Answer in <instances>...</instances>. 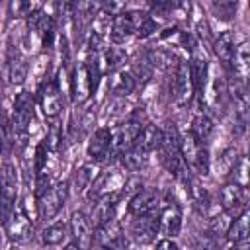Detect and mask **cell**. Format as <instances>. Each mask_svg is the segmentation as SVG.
I'll use <instances>...</instances> for the list:
<instances>
[{
	"label": "cell",
	"instance_id": "6da1fadb",
	"mask_svg": "<svg viewBox=\"0 0 250 250\" xmlns=\"http://www.w3.org/2000/svg\"><path fill=\"white\" fill-rule=\"evenodd\" d=\"M70 191V182H55L45 193L37 197V213L41 219H53L59 215V211L64 207Z\"/></svg>",
	"mask_w": 250,
	"mask_h": 250
},
{
	"label": "cell",
	"instance_id": "7a4b0ae2",
	"mask_svg": "<svg viewBox=\"0 0 250 250\" xmlns=\"http://www.w3.org/2000/svg\"><path fill=\"white\" fill-rule=\"evenodd\" d=\"M33 113H35V98L31 92L21 90L20 94H16L14 98V111H12V129L16 135H27V129L33 121Z\"/></svg>",
	"mask_w": 250,
	"mask_h": 250
},
{
	"label": "cell",
	"instance_id": "3957f363",
	"mask_svg": "<svg viewBox=\"0 0 250 250\" xmlns=\"http://www.w3.org/2000/svg\"><path fill=\"white\" fill-rule=\"evenodd\" d=\"M18 197V174L12 164H4L0 170V219L4 221L16 207Z\"/></svg>",
	"mask_w": 250,
	"mask_h": 250
},
{
	"label": "cell",
	"instance_id": "277c9868",
	"mask_svg": "<svg viewBox=\"0 0 250 250\" xmlns=\"http://www.w3.org/2000/svg\"><path fill=\"white\" fill-rule=\"evenodd\" d=\"M145 18V12L139 10H129V12H119L113 14L111 25H109V37L113 43H123L127 41L139 27L141 20Z\"/></svg>",
	"mask_w": 250,
	"mask_h": 250
},
{
	"label": "cell",
	"instance_id": "5b68a950",
	"mask_svg": "<svg viewBox=\"0 0 250 250\" xmlns=\"http://www.w3.org/2000/svg\"><path fill=\"white\" fill-rule=\"evenodd\" d=\"M4 230H6L8 238L14 242H23L31 236L33 223L23 205H16L12 209V213L4 219Z\"/></svg>",
	"mask_w": 250,
	"mask_h": 250
},
{
	"label": "cell",
	"instance_id": "8992f818",
	"mask_svg": "<svg viewBox=\"0 0 250 250\" xmlns=\"http://www.w3.org/2000/svg\"><path fill=\"white\" fill-rule=\"evenodd\" d=\"M219 199V205L225 213H229L230 217H236L240 215L242 211H246V199H248V191L246 188H240L232 182L225 184L217 195Z\"/></svg>",
	"mask_w": 250,
	"mask_h": 250
},
{
	"label": "cell",
	"instance_id": "52a82bcc",
	"mask_svg": "<svg viewBox=\"0 0 250 250\" xmlns=\"http://www.w3.org/2000/svg\"><path fill=\"white\" fill-rule=\"evenodd\" d=\"M94 84H92V72L90 66L86 62H78L74 64L72 72H70V94L74 104H84L88 102V98L94 92Z\"/></svg>",
	"mask_w": 250,
	"mask_h": 250
},
{
	"label": "cell",
	"instance_id": "ba28073f",
	"mask_svg": "<svg viewBox=\"0 0 250 250\" xmlns=\"http://www.w3.org/2000/svg\"><path fill=\"white\" fill-rule=\"evenodd\" d=\"M193 92L195 88L189 74V64L186 61H180L172 72V98L176 104H188Z\"/></svg>",
	"mask_w": 250,
	"mask_h": 250
},
{
	"label": "cell",
	"instance_id": "9c48e42d",
	"mask_svg": "<svg viewBox=\"0 0 250 250\" xmlns=\"http://www.w3.org/2000/svg\"><path fill=\"white\" fill-rule=\"evenodd\" d=\"M141 127H143V123L133 117V119L121 123L115 131H111V154L121 156L125 150H129L133 146Z\"/></svg>",
	"mask_w": 250,
	"mask_h": 250
},
{
	"label": "cell",
	"instance_id": "30bf717a",
	"mask_svg": "<svg viewBox=\"0 0 250 250\" xmlns=\"http://www.w3.org/2000/svg\"><path fill=\"white\" fill-rule=\"evenodd\" d=\"M129 232H131V238L137 244H150V242H154V238L158 234V211L135 217L133 223H131Z\"/></svg>",
	"mask_w": 250,
	"mask_h": 250
},
{
	"label": "cell",
	"instance_id": "8fae6325",
	"mask_svg": "<svg viewBox=\"0 0 250 250\" xmlns=\"http://www.w3.org/2000/svg\"><path fill=\"white\" fill-rule=\"evenodd\" d=\"M182 230V211L180 205L174 201H168L158 209V232L164 234V238H176Z\"/></svg>",
	"mask_w": 250,
	"mask_h": 250
},
{
	"label": "cell",
	"instance_id": "7c38bea8",
	"mask_svg": "<svg viewBox=\"0 0 250 250\" xmlns=\"http://www.w3.org/2000/svg\"><path fill=\"white\" fill-rule=\"evenodd\" d=\"M125 184V176L121 170H107V172H102L98 176V180L90 186V197L94 199H100V197H105V195H113V193H119V189L123 188Z\"/></svg>",
	"mask_w": 250,
	"mask_h": 250
},
{
	"label": "cell",
	"instance_id": "4fadbf2b",
	"mask_svg": "<svg viewBox=\"0 0 250 250\" xmlns=\"http://www.w3.org/2000/svg\"><path fill=\"white\" fill-rule=\"evenodd\" d=\"M39 107L45 117H57L62 109V100H61V88L57 80H45L39 88Z\"/></svg>",
	"mask_w": 250,
	"mask_h": 250
},
{
	"label": "cell",
	"instance_id": "5bb4252c",
	"mask_svg": "<svg viewBox=\"0 0 250 250\" xmlns=\"http://www.w3.org/2000/svg\"><path fill=\"white\" fill-rule=\"evenodd\" d=\"M88 158L94 164H100L104 160H107V156L111 154V129L107 127H100L92 133L90 141H88Z\"/></svg>",
	"mask_w": 250,
	"mask_h": 250
},
{
	"label": "cell",
	"instance_id": "9a60e30c",
	"mask_svg": "<svg viewBox=\"0 0 250 250\" xmlns=\"http://www.w3.org/2000/svg\"><path fill=\"white\" fill-rule=\"evenodd\" d=\"M70 234H72V242H76L82 250H88L94 244V229L90 225V219L82 213V211H74L70 215V223H68Z\"/></svg>",
	"mask_w": 250,
	"mask_h": 250
},
{
	"label": "cell",
	"instance_id": "2e32d148",
	"mask_svg": "<svg viewBox=\"0 0 250 250\" xmlns=\"http://www.w3.org/2000/svg\"><path fill=\"white\" fill-rule=\"evenodd\" d=\"M158 211V195L154 189H141L139 193H135L129 201H127V213L135 219L141 215H148V213H156Z\"/></svg>",
	"mask_w": 250,
	"mask_h": 250
},
{
	"label": "cell",
	"instance_id": "e0dca14e",
	"mask_svg": "<svg viewBox=\"0 0 250 250\" xmlns=\"http://www.w3.org/2000/svg\"><path fill=\"white\" fill-rule=\"evenodd\" d=\"M29 66H27V59L21 55L20 49H10L8 51V59H6V78L10 84L14 86H21L27 78Z\"/></svg>",
	"mask_w": 250,
	"mask_h": 250
},
{
	"label": "cell",
	"instance_id": "ac0fdd59",
	"mask_svg": "<svg viewBox=\"0 0 250 250\" xmlns=\"http://www.w3.org/2000/svg\"><path fill=\"white\" fill-rule=\"evenodd\" d=\"M160 139H162L160 127H156V125H152V123H146V125L141 127V131H139V135H137L133 146H135L137 150L145 152V154H150V152L158 150Z\"/></svg>",
	"mask_w": 250,
	"mask_h": 250
},
{
	"label": "cell",
	"instance_id": "d6986e66",
	"mask_svg": "<svg viewBox=\"0 0 250 250\" xmlns=\"http://www.w3.org/2000/svg\"><path fill=\"white\" fill-rule=\"evenodd\" d=\"M188 64H189V74H191V80H193V88H195L197 94H201V90L205 88V82L209 78V62L203 55L195 53Z\"/></svg>",
	"mask_w": 250,
	"mask_h": 250
},
{
	"label": "cell",
	"instance_id": "ffe728a7",
	"mask_svg": "<svg viewBox=\"0 0 250 250\" xmlns=\"http://www.w3.org/2000/svg\"><path fill=\"white\" fill-rule=\"evenodd\" d=\"M146 62L152 66V68H160V70H166V72H174V68L178 66L180 59L166 51V49H150L146 51Z\"/></svg>",
	"mask_w": 250,
	"mask_h": 250
},
{
	"label": "cell",
	"instance_id": "44dd1931",
	"mask_svg": "<svg viewBox=\"0 0 250 250\" xmlns=\"http://www.w3.org/2000/svg\"><path fill=\"white\" fill-rule=\"evenodd\" d=\"M215 55L225 62V64H230L232 61V55H234V49H236V37H234V31H223L217 35L215 43Z\"/></svg>",
	"mask_w": 250,
	"mask_h": 250
},
{
	"label": "cell",
	"instance_id": "7402d4cb",
	"mask_svg": "<svg viewBox=\"0 0 250 250\" xmlns=\"http://www.w3.org/2000/svg\"><path fill=\"white\" fill-rule=\"evenodd\" d=\"M213 129H215V125H213L211 117L205 115V113H199V115H195V117L191 119L189 135H191L199 145H207L209 139H211V135H213Z\"/></svg>",
	"mask_w": 250,
	"mask_h": 250
},
{
	"label": "cell",
	"instance_id": "603a6c76",
	"mask_svg": "<svg viewBox=\"0 0 250 250\" xmlns=\"http://www.w3.org/2000/svg\"><path fill=\"white\" fill-rule=\"evenodd\" d=\"M137 88V80L131 72L127 70H117L113 72V76L109 78V90L115 96H127Z\"/></svg>",
	"mask_w": 250,
	"mask_h": 250
},
{
	"label": "cell",
	"instance_id": "cb8c5ba5",
	"mask_svg": "<svg viewBox=\"0 0 250 250\" xmlns=\"http://www.w3.org/2000/svg\"><path fill=\"white\" fill-rule=\"evenodd\" d=\"M248 223H250V219H248V211H242L240 215H236V217L230 221V225H229L225 236H227L232 244L248 240Z\"/></svg>",
	"mask_w": 250,
	"mask_h": 250
},
{
	"label": "cell",
	"instance_id": "d4e9b609",
	"mask_svg": "<svg viewBox=\"0 0 250 250\" xmlns=\"http://www.w3.org/2000/svg\"><path fill=\"white\" fill-rule=\"evenodd\" d=\"M230 64H232V70H234L236 78L244 80L248 76V68H250V45L246 41L240 43V45H236Z\"/></svg>",
	"mask_w": 250,
	"mask_h": 250
},
{
	"label": "cell",
	"instance_id": "484cf974",
	"mask_svg": "<svg viewBox=\"0 0 250 250\" xmlns=\"http://www.w3.org/2000/svg\"><path fill=\"white\" fill-rule=\"evenodd\" d=\"M123 232H121V225L115 221V219H109L105 221L104 225H100L98 229H94V242H98L102 248L107 246L109 242H113L115 238H119Z\"/></svg>",
	"mask_w": 250,
	"mask_h": 250
},
{
	"label": "cell",
	"instance_id": "4316f807",
	"mask_svg": "<svg viewBox=\"0 0 250 250\" xmlns=\"http://www.w3.org/2000/svg\"><path fill=\"white\" fill-rule=\"evenodd\" d=\"M96 174H98L96 164H84V166H80V168L74 172V176H72V189H74L76 193H84V191L92 186Z\"/></svg>",
	"mask_w": 250,
	"mask_h": 250
},
{
	"label": "cell",
	"instance_id": "83f0119b",
	"mask_svg": "<svg viewBox=\"0 0 250 250\" xmlns=\"http://www.w3.org/2000/svg\"><path fill=\"white\" fill-rule=\"evenodd\" d=\"M102 61H104V64H105V72H117L123 64H125V61H127V53L121 49V47H107V49H104V53H102Z\"/></svg>",
	"mask_w": 250,
	"mask_h": 250
},
{
	"label": "cell",
	"instance_id": "f1b7e54d",
	"mask_svg": "<svg viewBox=\"0 0 250 250\" xmlns=\"http://www.w3.org/2000/svg\"><path fill=\"white\" fill-rule=\"evenodd\" d=\"M146 162H148V154L137 150L135 146H131L121 154V164L127 172H141L146 166Z\"/></svg>",
	"mask_w": 250,
	"mask_h": 250
},
{
	"label": "cell",
	"instance_id": "f546056e",
	"mask_svg": "<svg viewBox=\"0 0 250 250\" xmlns=\"http://www.w3.org/2000/svg\"><path fill=\"white\" fill-rule=\"evenodd\" d=\"M66 232H68V227H66L64 223L57 221V223H51L49 227L43 229L41 240H43V244H47V246H59V244L66 238Z\"/></svg>",
	"mask_w": 250,
	"mask_h": 250
},
{
	"label": "cell",
	"instance_id": "4dcf8cb0",
	"mask_svg": "<svg viewBox=\"0 0 250 250\" xmlns=\"http://www.w3.org/2000/svg\"><path fill=\"white\" fill-rule=\"evenodd\" d=\"M248 170H250V164H248V158L246 156H238L234 166L230 168V176H232V184L240 186V188H248Z\"/></svg>",
	"mask_w": 250,
	"mask_h": 250
},
{
	"label": "cell",
	"instance_id": "1f68e13d",
	"mask_svg": "<svg viewBox=\"0 0 250 250\" xmlns=\"http://www.w3.org/2000/svg\"><path fill=\"white\" fill-rule=\"evenodd\" d=\"M61 143H62V131H61V125H59V123H53V125L49 127V131H47V137H45L43 145L47 146L49 152L55 154V152L59 150Z\"/></svg>",
	"mask_w": 250,
	"mask_h": 250
},
{
	"label": "cell",
	"instance_id": "d6a6232c",
	"mask_svg": "<svg viewBox=\"0 0 250 250\" xmlns=\"http://www.w3.org/2000/svg\"><path fill=\"white\" fill-rule=\"evenodd\" d=\"M154 31H158V23H156V20H154L152 16L145 14V18L141 20V23H139V27H137L135 33H137L141 39H146V37H150Z\"/></svg>",
	"mask_w": 250,
	"mask_h": 250
},
{
	"label": "cell",
	"instance_id": "836d02e7",
	"mask_svg": "<svg viewBox=\"0 0 250 250\" xmlns=\"http://www.w3.org/2000/svg\"><path fill=\"white\" fill-rule=\"evenodd\" d=\"M236 150L234 148H227L219 158H217V170H221L223 174H227V172H230V168L234 166V162H236Z\"/></svg>",
	"mask_w": 250,
	"mask_h": 250
},
{
	"label": "cell",
	"instance_id": "e575fe53",
	"mask_svg": "<svg viewBox=\"0 0 250 250\" xmlns=\"http://www.w3.org/2000/svg\"><path fill=\"white\" fill-rule=\"evenodd\" d=\"M195 250H219V244H217V240H215V236L213 234H209V232H205V234H199L197 238H195Z\"/></svg>",
	"mask_w": 250,
	"mask_h": 250
},
{
	"label": "cell",
	"instance_id": "d590c367",
	"mask_svg": "<svg viewBox=\"0 0 250 250\" xmlns=\"http://www.w3.org/2000/svg\"><path fill=\"white\" fill-rule=\"evenodd\" d=\"M88 47H90V53H94V55L104 53V47H105V39H104V35L92 31V33H90V39H88Z\"/></svg>",
	"mask_w": 250,
	"mask_h": 250
},
{
	"label": "cell",
	"instance_id": "8d00e7d4",
	"mask_svg": "<svg viewBox=\"0 0 250 250\" xmlns=\"http://www.w3.org/2000/svg\"><path fill=\"white\" fill-rule=\"evenodd\" d=\"M127 246H129V242H127V238L121 234L119 238H115L113 242H109L107 246H104L102 250H127Z\"/></svg>",
	"mask_w": 250,
	"mask_h": 250
},
{
	"label": "cell",
	"instance_id": "74e56055",
	"mask_svg": "<svg viewBox=\"0 0 250 250\" xmlns=\"http://www.w3.org/2000/svg\"><path fill=\"white\" fill-rule=\"evenodd\" d=\"M156 250H180V246L176 244L174 238H160L156 242Z\"/></svg>",
	"mask_w": 250,
	"mask_h": 250
},
{
	"label": "cell",
	"instance_id": "f35d334b",
	"mask_svg": "<svg viewBox=\"0 0 250 250\" xmlns=\"http://www.w3.org/2000/svg\"><path fill=\"white\" fill-rule=\"evenodd\" d=\"M230 250H250V244H248V240H244V242H236V244H232Z\"/></svg>",
	"mask_w": 250,
	"mask_h": 250
},
{
	"label": "cell",
	"instance_id": "ab89813d",
	"mask_svg": "<svg viewBox=\"0 0 250 250\" xmlns=\"http://www.w3.org/2000/svg\"><path fill=\"white\" fill-rule=\"evenodd\" d=\"M62 250H82V248H80V246H78L76 242H68V244H66V246H64Z\"/></svg>",
	"mask_w": 250,
	"mask_h": 250
},
{
	"label": "cell",
	"instance_id": "60d3db41",
	"mask_svg": "<svg viewBox=\"0 0 250 250\" xmlns=\"http://www.w3.org/2000/svg\"><path fill=\"white\" fill-rule=\"evenodd\" d=\"M2 146H4V129L0 125V152H2Z\"/></svg>",
	"mask_w": 250,
	"mask_h": 250
},
{
	"label": "cell",
	"instance_id": "b9f144b4",
	"mask_svg": "<svg viewBox=\"0 0 250 250\" xmlns=\"http://www.w3.org/2000/svg\"><path fill=\"white\" fill-rule=\"evenodd\" d=\"M12 250H18V248H12Z\"/></svg>",
	"mask_w": 250,
	"mask_h": 250
}]
</instances>
